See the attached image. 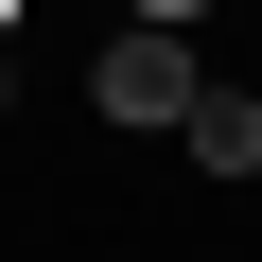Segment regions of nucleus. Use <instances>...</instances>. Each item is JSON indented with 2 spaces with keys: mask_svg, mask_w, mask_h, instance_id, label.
I'll return each instance as SVG.
<instances>
[{
  "mask_svg": "<svg viewBox=\"0 0 262 262\" xmlns=\"http://www.w3.org/2000/svg\"><path fill=\"white\" fill-rule=\"evenodd\" d=\"M0 35H18V0H0Z\"/></svg>",
  "mask_w": 262,
  "mask_h": 262,
  "instance_id": "4",
  "label": "nucleus"
},
{
  "mask_svg": "<svg viewBox=\"0 0 262 262\" xmlns=\"http://www.w3.org/2000/svg\"><path fill=\"white\" fill-rule=\"evenodd\" d=\"M140 18H210V0H140Z\"/></svg>",
  "mask_w": 262,
  "mask_h": 262,
  "instance_id": "3",
  "label": "nucleus"
},
{
  "mask_svg": "<svg viewBox=\"0 0 262 262\" xmlns=\"http://www.w3.org/2000/svg\"><path fill=\"white\" fill-rule=\"evenodd\" d=\"M192 88H210V70H192V35H175V18H122V35L88 53V105H105V122H175Z\"/></svg>",
  "mask_w": 262,
  "mask_h": 262,
  "instance_id": "1",
  "label": "nucleus"
},
{
  "mask_svg": "<svg viewBox=\"0 0 262 262\" xmlns=\"http://www.w3.org/2000/svg\"><path fill=\"white\" fill-rule=\"evenodd\" d=\"M175 140H192V175H262V88H192Z\"/></svg>",
  "mask_w": 262,
  "mask_h": 262,
  "instance_id": "2",
  "label": "nucleus"
}]
</instances>
